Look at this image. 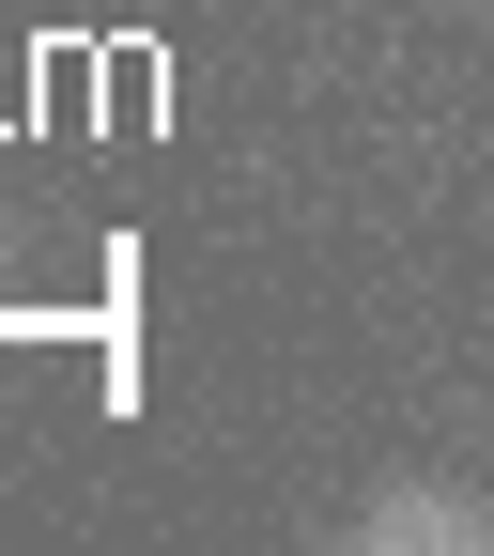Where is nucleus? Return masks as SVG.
I'll use <instances>...</instances> for the list:
<instances>
[{"label":"nucleus","instance_id":"nucleus-1","mask_svg":"<svg viewBox=\"0 0 494 556\" xmlns=\"http://www.w3.org/2000/svg\"><path fill=\"white\" fill-rule=\"evenodd\" d=\"M356 541H479V526H464V510H448V495H387V510H371V526H356Z\"/></svg>","mask_w":494,"mask_h":556}]
</instances>
